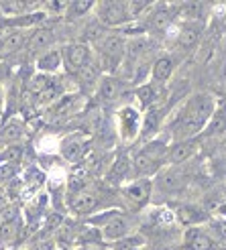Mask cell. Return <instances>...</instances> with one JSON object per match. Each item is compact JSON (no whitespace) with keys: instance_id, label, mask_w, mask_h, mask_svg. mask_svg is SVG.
<instances>
[{"instance_id":"obj_1","label":"cell","mask_w":226,"mask_h":250,"mask_svg":"<svg viewBox=\"0 0 226 250\" xmlns=\"http://www.w3.org/2000/svg\"><path fill=\"white\" fill-rule=\"evenodd\" d=\"M214 106H216V98L212 94H206V92L194 94L185 102L181 114H180V120L173 126V141L198 139V136L202 134Z\"/></svg>"},{"instance_id":"obj_2","label":"cell","mask_w":226,"mask_h":250,"mask_svg":"<svg viewBox=\"0 0 226 250\" xmlns=\"http://www.w3.org/2000/svg\"><path fill=\"white\" fill-rule=\"evenodd\" d=\"M167 148L169 143L165 139H159V136L145 143L131 159V173L136 179L153 177L167 163Z\"/></svg>"},{"instance_id":"obj_3","label":"cell","mask_w":226,"mask_h":250,"mask_svg":"<svg viewBox=\"0 0 226 250\" xmlns=\"http://www.w3.org/2000/svg\"><path fill=\"white\" fill-rule=\"evenodd\" d=\"M94 10H96V21L104 29L124 27L127 22L133 21L129 2H98L94 4Z\"/></svg>"},{"instance_id":"obj_4","label":"cell","mask_w":226,"mask_h":250,"mask_svg":"<svg viewBox=\"0 0 226 250\" xmlns=\"http://www.w3.org/2000/svg\"><path fill=\"white\" fill-rule=\"evenodd\" d=\"M61 59H64V69L78 76V73L92 61V47L82 41L69 43L64 51H61Z\"/></svg>"},{"instance_id":"obj_5","label":"cell","mask_w":226,"mask_h":250,"mask_svg":"<svg viewBox=\"0 0 226 250\" xmlns=\"http://www.w3.org/2000/svg\"><path fill=\"white\" fill-rule=\"evenodd\" d=\"M141 112L133 106H122L118 110V132L124 143H133L139 139L141 132Z\"/></svg>"},{"instance_id":"obj_6","label":"cell","mask_w":226,"mask_h":250,"mask_svg":"<svg viewBox=\"0 0 226 250\" xmlns=\"http://www.w3.org/2000/svg\"><path fill=\"white\" fill-rule=\"evenodd\" d=\"M135 96L139 98V102L145 110L159 108L167 98V87L157 82H145L135 90Z\"/></svg>"},{"instance_id":"obj_7","label":"cell","mask_w":226,"mask_h":250,"mask_svg":"<svg viewBox=\"0 0 226 250\" xmlns=\"http://www.w3.org/2000/svg\"><path fill=\"white\" fill-rule=\"evenodd\" d=\"M131 232H133L131 222H129L127 216H122V211H118L114 218H110L104 226L100 228L102 240H106V242H120L124 238H129Z\"/></svg>"},{"instance_id":"obj_8","label":"cell","mask_w":226,"mask_h":250,"mask_svg":"<svg viewBox=\"0 0 226 250\" xmlns=\"http://www.w3.org/2000/svg\"><path fill=\"white\" fill-rule=\"evenodd\" d=\"M55 41V33L53 29H47V27H37L29 31V39H27V47L24 51L31 53V55H41L45 51L51 49Z\"/></svg>"},{"instance_id":"obj_9","label":"cell","mask_w":226,"mask_h":250,"mask_svg":"<svg viewBox=\"0 0 226 250\" xmlns=\"http://www.w3.org/2000/svg\"><path fill=\"white\" fill-rule=\"evenodd\" d=\"M198 151H200V141L198 139L173 141V143H169V148H167V163L180 167L181 163H185V161H190Z\"/></svg>"},{"instance_id":"obj_10","label":"cell","mask_w":226,"mask_h":250,"mask_svg":"<svg viewBox=\"0 0 226 250\" xmlns=\"http://www.w3.org/2000/svg\"><path fill=\"white\" fill-rule=\"evenodd\" d=\"M173 22V8L167 4H155L149 10V22H147V31L163 35L167 33Z\"/></svg>"},{"instance_id":"obj_11","label":"cell","mask_w":226,"mask_h":250,"mask_svg":"<svg viewBox=\"0 0 226 250\" xmlns=\"http://www.w3.org/2000/svg\"><path fill=\"white\" fill-rule=\"evenodd\" d=\"M204 33V21H194V22H181L178 39H175V45L178 49H183V51H190L198 45V41L202 39Z\"/></svg>"},{"instance_id":"obj_12","label":"cell","mask_w":226,"mask_h":250,"mask_svg":"<svg viewBox=\"0 0 226 250\" xmlns=\"http://www.w3.org/2000/svg\"><path fill=\"white\" fill-rule=\"evenodd\" d=\"M122 83L116 76H100L98 85H96V96L102 104H112L120 98Z\"/></svg>"},{"instance_id":"obj_13","label":"cell","mask_w":226,"mask_h":250,"mask_svg":"<svg viewBox=\"0 0 226 250\" xmlns=\"http://www.w3.org/2000/svg\"><path fill=\"white\" fill-rule=\"evenodd\" d=\"M226 132V100H216V106L202 130L204 136H220Z\"/></svg>"},{"instance_id":"obj_14","label":"cell","mask_w":226,"mask_h":250,"mask_svg":"<svg viewBox=\"0 0 226 250\" xmlns=\"http://www.w3.org/2000/svg\"><path fill=\"white\" fill-rule=\"evenodd\" d=\"M161 118H163V110L161 108H153L147 110V114L141 120V132H139V141L145 145L149 141L157 139L159 128H161Z\"/></svg>"},{"instance_id":"obj_15","label":"cell","mask_w":226,"mask_h":250,"mask_svg":"<svg viewBox=\"0 0 226 250\" xmlns=\"http://www.w3.org/2000/svg\"><path fill=\"white\" fill-rule=\"evenodd\" d=\"M159 173L161 175H159L157 185L161 187L163 191H178V189H181V187L185 185V181H187L185 171L181 167H178V165H171L165 171H159Z\"/></svg>"},{"instance_id":"obj_16","label":"cell","mask_w":226,"mask_h":250,"mask_svg":"<svg viewBox=\"0 0 226 250\" xmlns=\"http://www.w3.org/2000/svg\"><path fill=\"white\" fill-rule=\"evenodd\" d=\"M29 31L31 29H12L10 35L0 43V57H8L19 51H24L27 39H29Z\"/></svg>"},{"instance_id":"obj_17","label":"cell","mask_w":226,"mask_h":250,"mask_svg":"<svg viewBox=\"0 0 226 250\" xmlns=\"http://www.w3.org/2000/svg\"><path fill=\"white\" fill-rule=\"evenodd\" d=\"M214 238L202 228H190L185 232V250H216Z\"/></svg>"},{"instance_id":"obj_18","label":"cell","mask_w":226,"mask_h":250,"mask_svg":"<svg viewBox=\"0 0 226 250\" xmlns=\"http://www.w3.org/2000/svg\"><path fill=\"white\" fill-rule=\"evenodd\" d=\"M98 206V197L90 191H86V189H80V191H75L71 197H69V209L73 211L75 216H86V214H90V211H94Z\"/></svg>"},{"instance_id":"obj_19","label":"cell","mask_w":226,"mask_h":250,"mask_svg":"<svg viewBox=\"0 0 226 250\" xmlns=\"http://www.w3.org/2000/svg\"><path fill=\"white\" fill-rule=\"evenodd\" d=\"M175 218H178L180 224H183V226H190V228H198V226H202L204 222L210 220V216L206 214V211L202 208H198V206H181L178 209V214H175Z\"/></svg>"},{"instance_id":"obj_20","label":"cell","mask_w":226,"mask_h":250,"mask_svg":"<svg viewBox=\"0 0 226 250\" xmlns=\"http://www.w3.org/2000/svg\"><path fill=\"white\" fill-rule=\"evenodd\" d=\"M61 67H64V59H61L59 49H49L37 57V73H45V76H53Z\"/></svg>"},{"instance_id":"obj_21","label":"cell","mask_w":226,"mask_h":250,"mask_svg":"<svg viewBox=\"0 0 226 250\" xmlns=\"http://www.w3.org/2000/svg\"><path fill=\"white\" fill-rule=\"evenodd\" d=\"M173 69H175V61L169 55H161L159 59H155L153 67H151V82H157L165 85L169 82V78L173 76Z\"/></svg>"},{"instance_id":"obj_22","label":"cell","mask_w":226,"mask_h":250,"mask_svg":"<svg viewBox=\"0 0 226 250\" xmlns=\"http://www.w3.org/2000/svg\"><path fill=\"white\" fill-rule=\"evenodd\" d=\"M24 136V124L19 118H10L0 128V143L2 145H19Z\"/></svg>"},{"instance_id":"obj_23","label":"cell","mask_w":226,"mask_h":250,"mask_svg":"<svg viewBox=\"0 0 226 250\" xmlns=\"http://www.w3.org/2000/svg\"><path fill=\"white\" fill-rule=\"evenodd\" d=\"M124 195H127V199L136 206V208H141L143 204L149 202V195H151V183L145 181V179H136L135 183H131L127 189H124Z\"/></svg>"},{"instance_id":"obj_24","label":"cell","mask_w":226,"mask_h":250,"mask_svg":"<svg viewBox=\"0 0 226 250\" xmlns=\"http://www.w3.org/2000/svg\"><path fill=\"white\" fill-rule=\"evenodd\" d=\"M129 173H131V161L127 157H118L114 163L110 165V169L106 173V181L112 185H120L129 177Z\"/></svg>"},{"instance_id":"obj_25","label":"cell","mask_w":226,"mask_h":250,"mask_svg":"<svg viewBox=\"0 0 226 250\" xmlns=\"http://www.w3.org/2000/svg\"><path fill=\"white\" fill-rule=\"evenodd\" d=\"M24 148L23 145H4L0 148V165H19V161L23 159Z\"/></svg>"},{"instance_id":"obj_26","label":"cell","mask_w":226,"mask_h":250,"mask_svg":"<svg viewBox=\"0 0 226 250\" xmlns=\"http://www.w3.org/2000/svg\"><path fill=\"white\" fill-rule=\"evenodd\" d=\"M21 230H23L21 218L8 220V222H0V242H15L19 238Z\"/></svg>"},{"instance_id":"obj_27","label":"cell","mask_w":226,"mask_h":250,"mask_svg":"<svg viewBox=\"0 0 226 250\" xmlns=\"http://www.w3.org/2000/svg\"><path fill=\"white\" fill-rule=\"evenodd\" d=\"M78 94H69V96H61L55 102V114L57 116H69L75 112V106H78Z\"/></svg>"},{"instance_id":"obj_28","label":"cell","mask_w":226,"mask_h":250,"mask_svg":"<svg viewBox=\"0 0 226 250\" xmlns=\"http://www.w3.org/2000/svg\"><path fill=\"white\" fill-rule=\"evenodd\" d=\"M61 153H64L68 161H78L84 153V143L80 139H75V136H71V139L64 141V145H61Z\"/></svg>"},{"instance_id":"obj_29","label":"cell","mask_w":226,"mask_h":250,"mask_svg":"<svg viewBox=\"0 0 226 250\" xmlns=\"http://www.w3.org/2000/svg\"><path fill=\"white\" fill-rule=\"evenodd\" d=\"M53 76H45V73H35V76L31 78V82H29V85H27V90L31 92V94H35V96H39L41 92H45L49 85L53 83Z\"/></svg>"},{"instance_id":"obj_30","label":"cell","mask_w":226,"mask_h":250,"mask_svg":"<svg viewBox=\"0 0 226 250\" xmlns=\"http://www.w3.org/2000/svg\"><path fill=\"white\" fill-rule=\"evenodd\" d=\"M90 10H94V2L92 0H78V2H69L68 4V15L69 17H84V15H88Z\"/></svg>"},{"instance_id":"obj_31","label":"cell","mask_w":226,"mask_h":250,"mask_svg":"<svg viewBox=\"0 0 226 250\" xmlns=\"http://www.w3.org/2000/svg\"><path fill=\"white\" fill-rule=\"evenodd\" d=\"M208 222H210L212 232H214L216 238L226 242V220L224 218H214V220H208Z\"/></svg>"},{"instance_id":"obj_32","label":"cell","mask_w":226,"mask_h":250,"mask_svg":"<svg viewBox=\"0 0 226 250\" xmlns=\"http://www.w3.org/2000/svg\"><path fill=\"white\" fill-rule=\"evenodd\" d=\"M17 173H19V165H0V183L12 181L17 177Z\"/></svg>"},{"instance_id":"obj_33","label":"cell","mask_w":226,"mask_h":250,"mask_svg":"<svg viewBox=\"0 0 226 250\" xmlns=\"http://www.w3.org/2000/svg\"><path fill=\"white\" fill-rule=\"evenodd\" d=\"M55 242L53 240H41V242H35L29 250H53Z\"/></svg>"},{"instance_id":"obj_34","label":"cell","mask_w":226,"mask_h":250,"mask_svg":"<svg viewBox=\"0 0 226 250\" xmlns=\"http://www.w3.org/2000/svg\"><path fill=\"white\" fill-rule=\"evenodd\" d=\"M78 250H104L102 242H94V244H80Z\"/></svg>"},{"instance_id":"obj_35","label":"cell","mask_w":226,"mask_h":250,"mask_svg":"<svg viewBox=\"0 0 226 250\" xmlns=\"http://www.w3.org/2000/svg\"><path fill=\"white\" fill-rule=\"evenodd\" d=\"M4 206H6V193H4L2 189H0V211L4 209Z\"/></svg>"},{"instance_id":"obj_36","label":"cell","mask_w":226,"mask_h":250,"mask_svg":"<svg viewBox=\"0 0 226 250\" xmlns=\"http://www.w3.org/2000/svg\"><path fill=\"white\" fill-rule=\"evenodd\" d=\"M218 216H220V218H224V220H226V202H224V204H222V206H220V208H218Z\"/></svg>"},{"instance_id":"obj_37","label":"cell","mask_w":226,"mask_h":250,"mask_svg":"<svg viewBox=\"0 0 226 250\" xmlns=\"http://www.w3.org/2000/svg\"><path fill=\"white\" fill-rule=\"evenodd\" d=\"M216 250H226V242H222V244H220V246H218Z\"/></svg>"},{"instance_id":"obj_38","label":"cell","mask_w":226,"mask_h":250,"mask_svg":"<svg viewBox=\"0 0 226 250\" xmlns=\"http://www.w3.org/2000/svg\"><path fill=\"white\" fill-rule=\"evenodd\" d=\"M0 102H2V92H0Z\"/></svg>"},{"instance_id":"obj_39","label":"cell","mask_w":226,"mask_h":250,"mask_svg":"<svg viewBox=\"0 0 226 250\" xmlns=\"http://www.w3.org/2000/svg\"><path fill=\"white\" fill-rule=\"evenodd\" d=\"M61 250H68V248H61Z\"/></svg>"}]
</instances>
